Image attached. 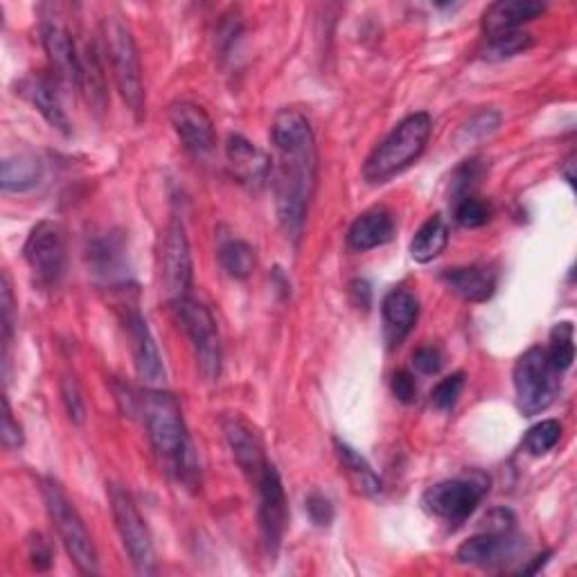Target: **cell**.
Masks as SVG:
<instances>
[{"label": "cell", "instance_id": "cell-22", "mask_svg": "<svg viewBox=\"0 0 577 577\" xmlns=\"http://www.w3.org/2000/svg\"><path fill=\"white\" fill-rule=\"evenodd\" d=\"M382 314L386 325V338L391 347H395L415 327L419 316V303L411 292H406V288H393V292L384 298Z\"/></svg>", "mask_w": 577, "mask_h": 577}, {"label": "cell", "instance_id": "cell-42", "mask_svg": "<svg viewBox=\"0 0 577 577\" xmlns=\"http://www.w3.org/2000/svg\"><path fill=\"white\" fill-rule=\"evenodd\" d=\"M393 395L402 402V404H413L415 397H417V384H415V377L408 373V371H397L393 375Z\"/></svg>", "mask_w": 577, "mask_h": 577}, {"label": "cell", "instance_id": "cell-35", "mask_svg": "<svg viewBox=\"0 0 577 577\" xmlns=\"http://www.w3.org/2000/svg\"><path fill=\"white\" fill-rule=\"evenodd\" d=\"M500 124V113L494 111V109H485V111H478L476 115H472L463 129H460V140H478V138H485L489 133H494Z\"/></svg>", "mask_w": 577, "mask_h": 577}, {"label": "cell", "instance_id": "cell-20", "mask_svg": "<svg viewBox=\"0 0 577 577\" xmlns=\"http://www.w3.org/2000/svg\"><path fill=\"white\" fill-rule=\"evenodd\" d=\"M546 10L537 0H498L492 3L483 14V30L487 37L519 30V26L541 17Z\"/></svg>", "mask_w": 577, "mask_h": 577}, {"label": "cell", "instance_id": "cell-41", "mask_svg": "<svg viewBox=\"0 0 577 577\" xmlns=\"http://www.w3.org/2000/svg\"><path fill=\"white\" fill-rule=\"evenodd\" d=\"M28 555H30V561L37 570H48L52 566V546L41 533H34L30 537V553Z\"/></svg>", "mask_w": 577, "mask_h": 577}, {"label": "cell", "instance_id": "cell-25", "mask_svg": "<svg viewBox=\"0 0 577 577\" xmlns=\"http://www.w3.org/2000/svg\"><path fill=\"white\" fill-rule=\"evenodd\" d=\"M334 447H336V456H338L345 474L350 476L352 485L356 487V492L366 494V496H377L382 492V480L375 474V469L371 467V463L343 441H334Z\"/></svg>", "mask_w": 577, "mask_h": 577}, {"label": "cell", "instance_id": "cell-31", "mask_svg": "<svg viewBox=\"0 0 577 577\" xmlns=\"http://www.w3.org/2000/svg\"><path fill=\"white\" fill-rule=\"evenodd\" d=\"M456 222L463 229H480L492 220V207L487 201L474 196V194H465L456 201Z\"/></svg>", "mask_w": 577, "mask_h": 577}, {"label": "cell", "instance_id": "cell-44", "mask_svg": "<svg viewBox=\"0 0 577 577\" xmlns=\"http://www.w3.org/2000/svg\"><path fill=\"white\" fill-rule=\"evenodd\" d=\"M573 168H575V154H570V156L564 161V170H561L564 179H566L570 185H575V174H573Z\"/></svg>", "mask_w": 577, "mask_h": 577}, {"label": "cell", "instance_id": "cell-3", "mask_svg": "<svg viewBox=\"0 0 577 577\" xmlns=\"http://www.w3.org/2000/svg\"><path fill=\"white\" fill-rule=\"evenodd\" d=\"M431 131H433V120L424 111L402 120L379 148L368 156L364 165V179L368 183H386L399 172H404L426 150Z\"/></svg>", "mask_w": 577, "mask_h": 577}, {"label": "cell", "instance_id": "cell-24", "mask_svg": "<svg viewBox=\"0 0 577 577\" xmlns=\"http://www.w3.org/2000/svg\"><path fill=\"white\" fill-rule=\"evenodd\" d=\"M449 244V226L443 214H433L419 226L411 242V257L419 264L433 262L443 255Z\"/></svg>", "mask_w": 577, "mask_h": 577}, {"label": "cell", "instance_id": "cell-16", "mask_svg": "<svg viewBox=\"0 0 577 577\" xmlns=\"http://www.w3.org/2000/svg\"><path fill=\"white\" fill-rule=\"evenodd\" d=\"M170 122L181 138L183 148L194 156H205L214 150L216 133L210 115L194 102H176L170 109Z\"/></svg>", "mask_w": 577, "mask_h": 577}, {"label": "cell", "instance_id": "cell-4", "mask_svg": "<svg viewBox=\"0 0 577 577\" xmlns=\"http://www.w3.org/2000/svg\"><path fill=\"white\" fill-rule=\"evenodd\" d=\"M41 494H43L48 517L72 564H75L78 570L84 575L100 573V557L93 537L75 505H72V500L65 496L63 487L54 478H43Z\"/></svg>", "mask_w": 577, "mask_h": 577}, {"label": "cell", "instance_id": "cell-39", "mask_svg": "<svg viewBox=\"0 0 577 577\" xmlns=\"http://www.w3.org/2000/svg\"><path fill=\"white\" fill-rule=\"evenodd\" d=\"M3 406H6V413H3V443L8 449H19L23 445V426L14 419V413H12V406H10V399L6 397L3 399Z\"/></svg>", "mask_w": 577, "mask_h": 577}, {"label": "cell", "instance_id": "cell-6", "mask_svg": "<svg viewBox=\"0 0 577 577\" xmlns=\"http://www.w3.org/2000/svg\"><path fill=\"white\" fill-rule=\"evenodd\" d=\"M104 45H107L118 91L124 104L129 107V111L140 120L144 113V84H142L140 54L131 37V30L118 17L104 21Z\"/></svg>", "mask_w": 577, "mask_h": 577}, {"label": "cell", "instance_id": "cell-12", "mask_svg": "<svg viewBox=\"0 0 577 577\" xmlns=\"http://www.w3.org/2000/svg\"><path fill=\"white\" fill-rule=\"evenodd\" d=\"M161 277L165 294L172 301L190 296L192 286V253L183 222L172 220L163 235L161 246Z\"/></svg>", "mask_w": 577, "mask_h": 577}, {"label": "cell", "instance_id": "cell-34", "mask_svg": "<svg viewBox=\"0 0 577 577\" xmlns=\"http://www.w3.org/2000/svg\"><path fill=\"white\" fill-rule=\"evenodd\" d=\"M465 388V373H454L452 377L443 379L431 393V402L438 411H452Z\"/></svg>", "mask_w": 577, "mask_h": 577}, {"label": "cell", "instance_id": "cell-18", "mask_svg": "<svg viewBox=\"0 0 577 577\" xmlns=\"http://www.w3.org/2000/svg\"><path fill=\"white\" fill-rule=\"evenodd\" d=\"M517 539L513 533H492L483 530L476 537H469L456 553V559L460 564L469 566H496L503 564L508 557L515 555Z\"/></svg>", "mask_w": 577, "mask_h": 577}, {"label": "cell", "instance_id": "cell-2", "mask_svg": "<svg viewBox=\"0 0 577 577\" xmlns=\"http://www.w3.org/2000/svg\"><path fill=\"white\" fill-rule=\"evenodd\" d=\"M140 413L154 454L168 474L176 480L194 487L199 478V463L183 419L179 399L159 388H150L140 395Z\"/></svg>", "mask_w": 577, "mask_h": 577}, {"label": "cell", "instance_id": "cell-38", "mask_svg": "<svg viewBox=\"0 0 577 577\" xmlns=\"http://www.w3.org/2000/svg\"><path fill=\"white\" fill-rule=\"evenodd\" d=\"M413 368L419 375H438L443 371V354L438 347L424 345L413 352Z\"/></svg>", "mask_w": 577, "mask_h": 577}, {"label": "cell", "instance_id": "cell-27", "mask_svg": "<svg viewBox=\"0 0 577 577\" xmlns=\"http://www.w3.org/2000/svg\"><path fill=\"white\" fill-rule=\"evenodd\" d=\"M220 262L224 271L235 280H246L255 266L253 249L240 237H224L220 242Z\"/></svg>", "mask_w": 577, "mask_h": 577}, {"label": "cell", "instance_id": "cell-10", "mask_svg": "<svg viewBox=\"0 0 577 577\" xmlns=\"http://www.w3.org/2000/svg\"><path fill=\"white\" fill-rule=\"evenodd\" d=\"M23 257L43 288H54L65 273V233L57 222H41L28 235Z\"/></svg>", "mask_w": 577, "mask_h": 577}, {"label": "cell", "instance_id": "cell-19", "mask_svg": "<svg viewBox=\"0 0 577 577\" xmlns=\"http://www.w3.org/2000/svg\"><path fill=\"white\" fill-rule=\"evenodd\" d=\"M395 222L393 214L386 207H371L364 214H358L347 233V244L352 251H373L377 246H384L393 240Z\"/></svg>", "mask_w": 577, "mask_h": 577}, {"label": "cell", "instance_id": "cell-36", "mask_svg": "<svg viewBox=\"0 0 577 577\" xmlns=\"http://www.w3.org/2000/svg\"><path fill=\"white\" fill-rule=\"evenodd\" d=\"M0 296H3V307H0V312H3V345H6V358H8V352H10V345H12V338H14V327H17V303H14V292H12V280H10V273L3 271V292H0Z\"/></svg>", "mask_w": 577, "mask_h": 577}, {"label": "cell", "instance_id": "cell-8", "mask_svg": "<svg viewBox=\"0 0 577 577\" xmlns=\"http://www.w3.org/2000/svg\"><path fill=\"white\" fill-rule=\"evenodd\" d=\"M170 305L176 323L192 343L201 377L214 382L222 375V341L210 310L190 296L172 301Z\"/></svg>", "mask_w": 577, "mask_h": 577}, {"label": "cell", "instance_id": "cell-26", "mask_svg": "<svg viewBox=\"0 0 577 577\" xmlns=\"http://www.w3.org/2000/svg\"><path fill=\"white\" fill-rule=\"evenodd\" d=\"M39 181H41V163L37 156L14 154L3 161V176H0V183H3L6 192H14V194L28 192Z\"/></svg>", "mask_w": 577, "mask_h": 577}, {"label": "cell", "instance_id": "cell-15", "mask_svg": "<svg viewBox=\"0 0 577 577\" xmlns=\"http://www.w3.org/2000/svg\"><path fill=\"white\" fill-rule=\"evenodd\" d=\"M224 433H226V441H229V447L233 452L237 467L244 472L246 480L253 485L260 478V474L269 467V458L264 454L262 438L257 436V431L251 426V422H246L240 415H229L224 419Z\"/></svg>", "mask_w": 577, "mask_h": 577}, {"label": "cell", "instance_id": "cell-40", "mask_svg": "<svg viewBox=\"0 0 577 577\" xmlns=\"http://www.w3.org/2000/svg\"><path fill=\"white\" fill-rule=\"evenodd\" d=\"M480 176H483V165L478 163V159H472V161H467L463 168H458V170H456V181H454V188H456V192H458L460 196L469 194L472 185H476ZM460 196H458V199H460Z\"/></svg>", "mask_w": 577, "mask_h": 577}, {"label": "cell", "instance_id": "cell-7", "mask_svg": "<svg viewBox=\"0 0 577 577\" xmlns=\"http://www.w3.org/2000/svg\"><path fill=\"white\" fill-rule=\"evenodd\" d=\"M109 503H111L115 530L122 539V546H124L135 573H140V575L156 573V550H154V539H152L150 526L142 519L129 489L111 483Z\"/></svg>", "mask_w": 577, "mask_h": 577}, {"label": "cell", "instance_id": "cell-17", "mask_svg": "<svg viewBox=\"0 0 577 577\" xmlns=\"http://www.w3.org/2000/svg\"><path fill=\"white\" fill-rule=\"evenodd\" d=\"M226 159L233 176L249 190H260L271 176V159L244 135H231Z\"/></svg>", "mask_w": 577, "mask_h": 577}, {"label": "cell", "instance_id": "cell-5", "mask_svg": "<svg viewBox=\"0 0 577 577\" xmlns=\"http://www.w3.org/2000/svg\"><path fill=\"white\" fill-rule=\"evenodd\" d=\"M489 492V478L483 472H467L458 478L433 485L422 496V508L449 526L465 524Z\"/></svg>", "mask_w": 577, "mask_h": 577}, {"label": "cell", "instance_id": "cell-23", "mask_svg": "<svg viewBox=\"0 0 577 577\" xmlns=\"http://www.w3.org/2000/svg\"><path fill=\"white\" fill-rule=\"evenodd\" d=\"M445 284L467 303H485L496 292V273L487 266H458L443 273Z\"/></svg>", "mask_w": 577, "mask_h": 577}, {"label": "cell", "instance_id": "cell-32", "mask_svg": "<svg viewBox=\"0 0 577 577\" xmlns=\"http://www.w3.org/2000/svg\"><path fill=\"white\" fill-rule=\"evenodd\" d=\"M89 255H91L98 273L113 277L118 273V269H122V249L113 240L93 242V246L89 249Z\"/></svg>", "mask_w": 577, "mask_h": 577}, {"label": "cell", "instance_id": "cell-13", "mask_svg": "<svg viewBox=\"0 0 577 577\" xmlns=\"http://www.w3.org/2000/svg\"><path fill=\"white\" fill-rule=\"evenodd\" d=\"M122 323L126 330L138 377L148 386H161L165 382V368L148 321L142 318L138 307H126Z\"/></svg>", "mask_w": 577, "mask_h": 577}, {"label": "cell", "instance_id": "cell-14", "mask_svg": "<svg viewBox=\"0 0 577 577\" xmlns=\"http://www.w3.org/2000/svg\"><path fill=\"white\" fill-rule=\"evenodd\" d=\"M41 43L48 54L54 80L65 87H82V57L75 48L70 30L59 21H43L41 26Z\"/></svg>", "mask_w": 577, "mask_h": 577}, {"label": "cell", "instance_id": "cell-9", "mask_svg": "<svg viewBox=\"0 0 577 577\" xmlns=\"http://www.w3.org/2000/svg\"><path fill=\"white\" fill-rule=\"evenodd\" d=\"M557 375L559 373H555L548 364L546 350L539 345L526 350L517 358L513 379L517 391V404L524 415H539L555 402V395L559 391Z\"/></svg>", "mask_w": 577, "mask_h": 577}, {"label": "cell", "instance_id": "cell-11", "mask_svg": "<svg viewBox=\"0 0 577 577\" xmlns=\"http://www.w3.org/2000/svg\"><path fill=\"white\" fill-rule=\"evenodd\" d=\"M257 492V519L260 535L266 555L273 559L280 550L284 530H286V496L284 485L277 469L269 463V467L253 483Z\"/></svg>", "mask_w": 577, "mask_h": 577}, {"label": "cell", "instance_id": "cell-30", "mask_svg": "<svg viewBox=\"0 0 577 577\" xmlns=\"http://www.w3.org/2000/svg\"><path fill=\"white\" fill-rule=\"evenodd\" d=\"M561 438V424L557 419H544L539 424H535L528 433H526V441L524 447L528 454L533 456H544L550 449H555V445Z\"/></svg>", "mask_w": 577, "mask_h": 577}, {"label": "cell", "instance_id": "cell-1", "mask_svg": "<svg viewBox=\"0 0 577 577\" xmlns=\"http://www.w3.org/2000/svg\"><path fill=\"white\" fill-rule=\"evenodd\" d=\"M271 183L277 222L288 240L298 242L307 222L318 172L316 138L307 115L296 109L280 111L271 126Z\"/></svg>", "mask_w": 577, "mask_h": 577}, {"label": "cell", "instance_id": "cell-37", "mask_svg": "<svg viewBox=\"0 0 577 577\" xmlns=\"http://www.w3.org/2000/svg\"><path fill=\"white\" fill-rule=\"evenodd\" d=\"M305 510H307L312 524L318 528H327L334 522V505L323 494H310L305 500Z\"/></svg>", "mask_w": 577, "mask_h": 577}, {"label": "cell", "instance_id": "cell-29", "mask_svg": "<svg viewBox=\"0 0 577 577\" xmlns=\"http://www.w3.org/2000/svg\"><path fill=\"white\" fill-rule=\"evenodd\" d=\"M528 48H533V37L524 30H510V32L487 37L483 57L487 61H503V59H510V57L526 52Z\"/></svg>", "mask_w": 577, "mask_h": 577}, {"label": "cell", "instance_id": "cell-21", "mask_svg": "<svg viewBox=\"0 0 577 577\" xmlns=\"http://www.w3.org/2000/svg\"><path fill=\"white\" fill-rule=\"evenodd\" d=\"M19 93L43 115V120L52 129L61 131L63 135H70V120H68V115H65V111L59 102L57 89H54L50 78L30 75L19 84Z\"/></svg>", "mask_w": 577, "mask_h": 577}, {"label": "cell", "instance_id": "cell-43", "mask_svg": "<svg viewBox=\"0 0 577 577\" xmlns=\"http://www.w3.org/2000/svg\"><path fill=\"white\" fill-rule=\"evenodd\" d=\"M350 296H352V301H354V305L358 310L361 307L368 310L371 303H373V288H371V284L366 280H354L350 284Z\"/></svg>", "mask_w": 577, "mask_h": 577}, {"label": "cell", "instance_id": "cell-28", "mask_svg": "<svg viewBox=\"0 0 577 577\" xmlns=\"http://www.w3.org/2000/svg\"><path fill=\"white\" fill-rule=\"evenodd\" d=\"M548 364L555 373H564L575 361V330L573 323H557L550 332V345L544 347Z\"/></svg>", "mask_w": 577, "mask_h": 577}, {"label": "cell", "instance_id": "cell-33", "mask_svg": "<svg viewBox=\"0 0 577 577\" xmlns=\"http://www.w3.org/2000/svg\"><path fill=\"white\" fill-rule=\"evenodd\" d=\"M61 397H63V406H65V413H68L70 422L72 424H82L87 419V404H84L80 384L72 375H65L61 379Z\"/></svg>", "mask_w": 577, "mask_h": 577}]
</instances>
